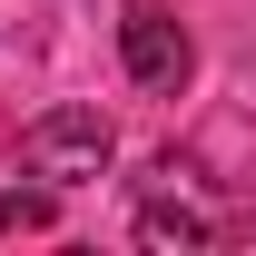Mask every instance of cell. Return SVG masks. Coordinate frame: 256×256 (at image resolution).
Wrapping results in <instances>:
<instances>
[{"label":"cell","mask_w":256,"mask_h":256,"mask_svg":"<svg viewBox=\"0 0 256 256\" xmlns=\"http://www.w3.org/2000/svg\"><path fill=\"white\" fill-rule=\"evenodd\" d=\"M108 118L98 108H50V118H30L20 128V168L30 178H50V188H79V178H98L108 168Z\"/></svg>","instance_id":"6da1fadb"},{"label":"cell","mask_w":256,"mask_h":256,"mask_svg":"<svg viewBox=\"0 0 256 256\" xmlns=\"http://www.w3.org/2000/svg\"><path fill=\"white\" fill-rule=\"evenodd\" d=\"M138 246H207V217L178 207V197H148L138 207Z\"/></svg>","instance_id":"3957f363"},{"label":"cell","mask_w":256,"mask_h":256,"mask_svg":"<svg viewBox=\"0 0 256 256\" xmlns=\"http://www.w3.org/2000/svg\"><path fill=\"white\" fill-rule=\"evenodd\" d=\"M118 60H128V79H138L148 98H178V89H188V69H197V50H188V30H178V10H168V0H128Z\"/></svg>","instance_id":"7a4b0ae2"},{"label":"cell","mask_w":256,"mask_h":256,"mask_svg":"<svg viewBox=\"0 0 256 256\" xmlns=\"http://www.w3.org/2000/svg\"><path fill=\"white\" fill-rule=\"evenodd\" d=\"M50 217H60V207H50V188H0V236H10V226L30 236V226H50Z\"/></svg>","instance_id":"277c9868"}]
</instances>
